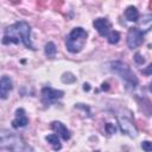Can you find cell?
Returning a JSON list of instances; mask_svg holds the SVG:
<instances>
[{"label":"cell","mask_w":152,"mask_h":152,"mask_svg":"<svg viewBox=\"0 0 152 152\" xmlns=\"http://www.w3.org/2000/svg\"><path fill=\"white\" fill-rule=\"evenodd\" d=\"M2 44H24L27 49L34 50V46L31 42V26L23 20L7 26L4 31Z\"/></svg>","instance_id":"6da1fadb"},{"label":"cell","mask_w":152,"mask_h":152,"mask_svg":"<svg viewBox=\"0 0 152 152\" xmlns=\"http://www.w3.org/2000/svg\"><path fill=\"white\" fill-rule=\"evenodd\" d=\"M87 37H88V33L83 27L78 26L72 28L71 32L65 38V46L68 51L71 53L80 52L87 42Z\"/></svg>","instance_id":"7a4b0ae2"},{"label":"cell","mask_w":152,"mask_h":152,"mask_svg":"<svg viewBox=\"0 0 152 152\" xmlns=\"http://www.w3.org/2000/svg\"><path fill=\"white\" fill-rule=\"evenodd\" d=\"M110 69H112L113 72L118 74V75L121 77V80H124V82H125L128 87L135 88V87L138 86V78H137L135 74L131 70V68H129L126 63H124V62H121V61L112 62V63H110Z\"/></svg>","instance_id":"3957f363"},{"label":"cell","mask_w":152,"mask_h":152,"mask_svg":"<svg viewBox=\"0 0 152 152\" xmlns=\"http://www.w3.org/2000/svg\"><path fill=\"white\" fill-rule=\"evenodd\" d=\"M63 95H64V91L63 90L53 89L51 87H44L42 89V101L46 106H50V104L55 103L56 101H58L59 99H62Z\"/></svg>","instance_id":"277c9868"},{"label":"cell","mask_w":152,"mask_h":152,"mask_svg":"<svg viewBox=\"0 0 152 152\" xmlns=\"http://www.w3.org/2000/svg\"><path fill=\"white\" fill-rule=\"evenodd\" d=\"M144 36L145 33L139 30L138 27H131L127 32V45L129 49H135L140 46L144 42Z\"/></svg>","instance_id":"5b68a950"},{"label":"cell","mask_w":152,"mask_h":152,"mask_svg":"<svg viewBox=\"0 0 152 152\" xmlns=\"http://www.w3.org/2000/svg\"><path fill=\"white\" fill-rule=\"evenodd\" d=\"M118 122H119V127H120L121 132L125 133L126 135H128L131 138H135L138 135V129L131 119H128L126 116H119Z\"/></svg>","instance_id":"8992f818"},{"label":"cell","mask_w":152,"mask_h":152,"mask_svg":"<svg viewBox=\"0 0 152 152\" xmlns=\"http://www.w3.org/2000/svg\"><path fill=\"white\" fill-rule=\"evenodd\" d=\"M94 27L96 28V31L99 32L100 36L102 37H107L113 30H112V24L107 18H97L93 21Z\"/></svg>","instance_id":"52a82bcc"},{"label":"cell","mask_w":152,"mask_h":152,"mask_svg":"<svg viewBox=\"0 0 152 152\" xmlns=\"http://www.w3.org/2000/svg\"><path fill=\"white\" fill-rule=\"evenodd\" d=\"M27 124H28V118H27L25 110L23 108H18L15 110L14 119L12 120V127L13 128H21V127H25Z\"/></svg>","instance_id":"ba28073f"},{"label":"cell","mask_w":152,"mask_h":152,"mask_svg":"<svg viewBox=\"0 0 152 152\" xmlns=\"http://www.w3.org/2000/svg\"><path fill=\"white\" fill-rule=\"evenodd\" d=\"M51 129L57 134L59 135L63 140H69L71 134H70V131L66 128V126L64 124H62L61 121H52L51 125H50Z\"/></svg>","instance_id":"9c48e42d"},{"label":"cell","mask_w":152,"mask_h":152,"mask_svg":"<svg viewBox=\"0 0 152 152\" xmlns=\"http://www.w3.org/2000/svg\"><path fill=\"white\" fill-rule=\"evenodd\" d=\"M13 89V83H12V80L7 76V75H4L1 76V80H0V97L2 100L7 99L10 91Z\"/></svg>","instance_id":"30bf717a"},{"label":"cell","mask_w":152,"mask_h":152,"mask_svg":"<svg viewBox=\"0 0 152 152\" xmlns=\"http://www.w3.org/2000/svg\"><path fill=\"white\" fill-rule=\"evenodd\" d=\"M139 30H141L144 33L148 32L151 28H152V14H146L144 15L140 20H139V24L137 26Z\"/></svg>","instance_id":"8fae6325"},{"label":"cell","mask_w":152,"mask_h":152,"mask_svg":"<svg viewBox=\"0 0 152 152\" xmlns=\"http://www.w3.org/2000/svg\"><path fill=\"white\" fill-rule=\"evenodd\" d=\"M45 140H46V141L52 146V148H53L55 151H59V150L62 148L61 140H59V138H58V135H57L56 133L46 135V137H45Z\"/></svg>","instance_id":"7c38bea8"},{"label":"cell","mask_w":152,"mask_h":152,"mask_svg":"<svg viewBox=\"0 0 152 152\" xmlns=\"http://www.w3.org/2000/svg\"><path fill=\"white\" fill-rule=\"evenodd\" d=\"M125 17L128 21H138L139 19V11L134 6H128L125 11Z\"/></svg>","instance_id":"4fadbf2b"},{"label":"cell","mask_w":152,"mask_h":152,"mask_svg":"<svg viewBox=\"0 0 152 152\" xmlns=\"http://www.w3.org/2000/svg\"><path fill=\"white\" fill-rule=\"evenodd\" d=\"M44 52H45V55H46L48 57H50V58L55 57V55H56V52H57V48H56L55 43H52V42L46 43V44H45V48H44Z\"/></svg>","instance_id":"5bb4252c"},{"label":"cell","mask_w":152,"mask_h":152,"mask_svg":"<svg viewBox=\"0 0 152 152\" xmlns=\"http://www.w3.org/2000/svg\"><path fill=\"white\" fill-rule=\"evenodd\" d=\"M106 38H107V40H108L109 44H116V43L120 40V33H119L118 31H114V30H113Z\"/></svg>","instance_id":"9a60e30c"},{"label":"cell","mask_w":152,"mask_h":152,"mask_svg":"<svg viewBox=\"0 0 152 152\" xmlns=\"http://www.w3.org/2000/svg\"><path fill=\"white\" fill-rule=\"evenodd\" d=\"M76 81V76H74L71 72H64L62 75V82L63 83H74Z\"/></svg>","instance_id":"2e32d148"},{"label":"cell","mask_w":152,"mask_h":152,"mask_svg":"<svg viewBox=\"0 0 152 152\" xmlns=\"http://www.w3.org/2000/svg\"><path fill=\"white\" fill-rule=\"evenodd\" d=\"M141 148L145 151V152H152V142L148 141V140H145L141 142Z\"/></svg>","instance_id":"e0dca14e"},{"label":"cell","mask_w":152,"mask_h":152,"mask_svg":"<svg viewBox=\"0 0 152 152\" xmlns=\"http://www.w3.org/2000/svg\"><path fill=\"white\" fill-rule=\"evenodd\" d=\"M134 61H135V63H138V64H144V63H145V58H142V56H141L139 52H137V53L134 55Z\"/></svg>","instance_id":"ac0fdd59"},{"label":"cell","mask_w":152,"mask_h":152,"mask_svg":"<svg viewBox=\"0 0 152 152\" xmlns=\"http://www.w3.org/2000/svg\"><path fill=\"white\" fill-rule=\"evenodd\" d=\"M0 152H14L12 146H6V145H1L0 147Z\"/></svg>","instance_id":"d6986e66"},{"label":"cell","mask_w":152,"mask_h":152,"mask_svg":"<svg viewBox=\"0 0 152 152\" xmlns=\"http://www.w3.org/2000/svg\"><path fill=\"white\" fill-rule=\"evenodd\" d=\"M142 72H144L145 75H147V76L152 75V63H151V64H148V65L142 70Z\"/></svg>","instance_id":"ffe728a7"},{"label":"cell","mask_w":152,"mask_h":152,"mask_svg":"<svg viewBox=\"0 0 152 152\" xmlns=\"http://www.w3.org/2000/svg\"><path fill=\"white\" fill-rule=\"evenodd\" d=\"M107 129H108V133H115V127H113L110 124H107Z\"/></svg>","instance_id":"44dd1931"},{"label":"cell","mask_w":152,"mask_h":152,"mask_svg":"<svg viewBox=\"0 0 152 152\" xmlns=\"http://www.w3.org/2000/svg\"><path fill=\"white\" fill-rule=\"evenodd\" d=\"M83 89H84V90H89V84H88V83H84V84H83Z\"/></svg>","instance_id":"7402d4cb"},{"label":"cell","mask_w":152,"mask_h":152,"mask_svg":"<svg viewBox=\"0 0 152 152\" xmlns=\"http://www.w3.org/2000/svg\"><path fill=\"white\" fill-rule=\"evenodd\" d=\"M148 89H150V91H151V93H152V82H151V83H150V87H148Z\"/></svg>","instance_id":"603a6c76"}]
</instances>
